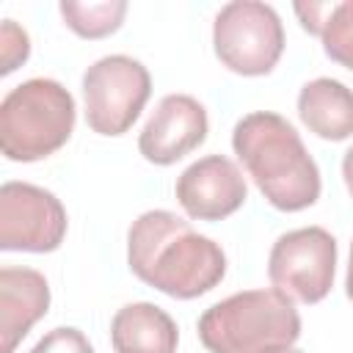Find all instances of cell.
Instances as JSON below:
<instances>
[{
  "label": "cell",
  "instance_id": "9c48e42d",
  "mask_svg": "<svg viewBox=\"0 0 353 353\" xmlns=\"http://www.w3.org/2000/svg\"><path fill=\"white\" fill-rule=\"evenodd\" d=\"M174 196L188 218L215 223L245 204L248 182L232 157L204 154L176 176Z\"/></svg>",
  "mask_w": 353,
  "mask_h": 353
},
{
  "label": "cell",
  "instance_id": "277c9868",
  "mask_svg": "<svg viewBox=\"0 0 353 353\" xmlns=\"http://www.w3.org/2000/svg\"><path fill=\"white\" fill-rule=\"evenodd\" d=\"M77 102L52 77H30L14 85L0 102V152L11 163H39L74 132Z\"/></svg>",
  "mask_w": 353,
  "mask_h": 353
},
{
  "label": "cell",
  "instance_id": "6da1fadb",
  "mask_svg": "<svg viewBox=\"0 0 353 353\" xmlns=\"http://www.w3.org/2000/svg\"><path fill=\"white\" fill-rule=\"evenodd\" d=\"M127 265L135 279L176 301L201 298L226 276L221 243L171 210H146L130 223Z\"/></svg>",
  "mask_w": 353,
  "mask_h": 353
},
{
  "label": "cell",
  "instance_id": "8fae6325",
  "mask_svg": "<svg viewBox=\"0 0 353 353\" xmlns=\"http://www.w3.org/2000/svg\"><path fill=\"white\" fill-rule=\"evenodd\" d=\"M50 281L36 268H0V353H14L50 312Z\"/></svg>",
  "mask_w": 353,
  "mask_h": 353
},
{
  "label": "cell",
  "instance_id": "ffe728a7",
  "mask_svg": "<svg viewBox=\"0 0 353 353\" xmlns=\"http://www.w3.org/2000/svg\"><path fill=\"white\" fill-rule=\"evenodd\" d=\"M345 295L353 301V240H350V259H347V273H345Z\"/></svg>",
  "mask_w": 353,
  "mask_h": 353
},
{
  "label": "cell",
  "instance_id": "9a60e30c",
  "mask_svg": "<svg viewBox=\"0 0 353 353\" xmlns=\"http://www.w3.org/2000/svg\"><path fill=\"white\" fill-rule=\"evenodd\" d=\"M320 41H323V52L334 63L353 72V0L334 3L320 30Z\"/></svg>",
  "mask_w": 353,
  "mask_h": 353
},
{
  "label": "cell",
  "instance_id": "44dd1931",
  "mask_svg": "<svg viewBox=\"0 0 353 353\" xmlns=\"http://www.w3.org/2000/svg\"><path fill=\"white\" fill-rule=\"evenodd\" d=\"M284 353H303V350H298V347H290V350H284Z\"/></svg>",
  "mask_w": 353,
  "mask_h": 353
},
{
  "label": "cell",
  "instance_id": "d6986e66",
  "mask_svg": "<svg viewBox=\"0 0 353 353\" xmlns=\"http://www.w3.org/2000/svg\"><path fill=\"white\" fill-rule=\"evenodd\" d=\"M342 182H345V188L353 199V146H347L345 154H342Z\"/></svg>",
  "mask_w": 353,
  "mask_h": 353
},
{
  "label": "cell",
  "instance_id": "2e32d148",
  "mask_svg": "<svg viewBox=\"0 0 353 353\" xmlns=\"http://www.w3.org/2000/svg\"><path fill=\"white\" fill-rule=\"evenodd\" d=\"M30 58V36L17 19L0 22V74L17 72Z\"/></svg>",
  "mask_w": 353,
  "mask_h": 353
},
{
  "label": "cell",
  "instance_id": "7a4b0ae2",
  "mask_svg": "<svg viewBox=\"0 0 353 353\" xmlns=\"http://www.w3.org/2000/svg\"><path fill=\"white\" fill-rule=\"evenodd\" d=\"M232 149L256 190L279 212L317 204L323 179L301 132L273 110L245 113L232 130Z\"/></svg>",
  "mask_w": 353,
  "mask_h": 353
},
{
  "label": "cell",
  "instance_id": "e0dca14e",
  "mask_svg": "<svg viewBox=\"0 0 353 353\" xmlns=\"http://www.w3.org/2000/svg\"><path fill=\"white\" fill-rule=\"evenodd\" d=\"M28 353H94V345L80 328L58 325V328H50Z\"/></svg>",
  "mask_w": 353,
  "mask_h": 353
},
{
  "label": "cell",
  "instance_id": "7c38bea8",
  "mask_svg": "<svg viewBox=\"0 0 353 353\" xmlns=\"http://www.w3.org/2000/svg\"><path fill=\"white\" fill-rule=\"evenodd\" d=\"M110 345L113 353H176L179 328L157 303L132 301L113 314Z\"/></svg>",
  "mask_w": 353,
  "mask_h": 353
},
{
  "label": "cell",
  "instance_id": "ac0fdd59",
  "mask_svg": "<svg viewBox=\"0 0 353 353\" xmlns=\"http://www.w3.org/2000/svg\"><path fill=\"white\" fill-rule=\"evenodd\" d=\"M331 8H334V3H295L292 6L295 17L301 19V28L306 33H312V36H320V30H323Z\"/></svg>",
  "mask_w": 353,
  "mask_h": 353
},
{
  "label": "cell",
  "instance_id": "8992f818",
  "mask_svg": "<svg viewBox=\"0 0 353 353\" xmlns=\"http://www.w3.org/2000/svg\"><path fill=\"white\" fill-rule=\"evenodd\" d=\"M83 113L91 132L105 138L124 135L152 97L149 69L124 52L97 58L80 80Z\"/></svg>",
  "mask_w": 353,
  "mask_h": 353
},
{
  "label": "cell",
  "instance_id": "3957f363",
  "mask_svg": "<svg viewBox=\"0 0 353 353\" xmlns=\"http://www.w3.org/2000/svg\"><path fill=\"white\" fill-rule=\"evenodd\" d=\"M196 331L210 353H284L301 339V314L281 290L259 287L204 309Z\"/></svg>",
  "mask_w": 353,
  "mask_h": 353
},
{
  "label": "cell",
  "instance_id": "52a82bcc",
  "mask_svg": "<svg viewBox=\"0 0 353 353\" xmlns=\"http://www.w3.org/2000/svg\"><path fill=\"white\" fill-rule=\"evenodd\" d=\"M339 245L323 226H301L276 237L268 254L270 287L281 290L295 303H320L336 276Z\"/></svg>",
  "mask_w": 353,
  "mask_h": 353
},
{
  "label": "cell",
  "instance_id": "5bb4252c",
  "mask_svg": "<svg viewBox=\"0 0 353 353\" xmlns=\"http://www.w3.org/2000/svg\"><path fill=\"white\" fill-rule=\"evenodd\" d=\"M124 0H102V3H77V0H61L58 11L63 25L80 36V39H105L116 33L127 17Z\"/></svg>",
  "mask_w": 353,
  "mask_h": 353
},
{
  "label": "cell",
  "instance_id": "4fadbf2b",
  "mask_svg": "<svg viewBox=\"0 0 353 353\" xmlns=\"http://www.w3.org/2000/svg\"><path fill=\"white\" fill-rule=\"evenodd\" d=\"M298 119L323 141H347L353 135V88L334 77L303 83L298 91Z\"/></svg>",
  "mask_w": 353,
  "mask_h": 353
},
{
  "label": "cell",
  "instance_id": "30bf717a",
  "mask_svg": "<svg viewBox=\"0 0 353 353\" xmlns=\"http://www.w3.org/2000/svg\"><path fill=\"white\" fill-rule=\"evenodd\" d=\"M210 132L207 108L190 94H165L138 132V152L152 165H174L196 152Z\"/></svg>",
  "mask_w": 353,
  "mask_h": 353
},
{
  "label": "cell",
  "instance_id": "ba28073f",
  "mask_svg": "<svg viewBox=\"0 0 353 353\" xmlns=\"http://www.w3.org/2000/svg\"><path fill=\"white\" fill-rule=\"evenodd\" d=\"M69 229L61 199L33 182L11 179L0 188V248L25 254L58 251Z\"/></svg>",
  "mask_w": 353,
  "mask_h": 353
},
{
  "label": "cell",
  "instance_id": "5b68a950",
  "mask_svg": "<svg viewBox=\"0 0 353 353\" xmlns=\"http://www.w3.org/2000/svg\"><path fill=\"white\" fill-rule=\"evenodd\" d=\"M284 22L270 3L232 0L212 22V50L221 66L243 77H262L284 55Z\"/></svg>",
  "mask_w": 353,
  "mask_h": 353
}]
</instances>
